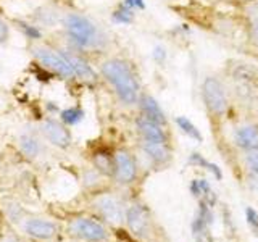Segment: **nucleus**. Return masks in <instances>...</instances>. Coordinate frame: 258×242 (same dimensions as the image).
Returning <instances> with one entry per match:
<instances>
[{"mask_svg": "<svg viewBox=\"0 0 258 242\" xmlns=\"http://www.w3.org/2000/svg\"><path fill=\"white\" fill-rule=\"evenodd\" d=\"M100 75L113 87L118 99L126 103H137L141 95V86L133 67L126 60L108 58L100 65Z\"/></svg>", "mask_w": 258, "mask_h": 242, "instance_id": "obj_1", "label": "nucleus"}, {"mask_svg": "<svg viewBox=\"0 0 258 242\" xmlns=\"http://www.w3.org/2000/svg\"><path fill=\"white\" fill-rule=\"evenodd\" d=\"M63 26L67 31L70 42L75 45L78 50H86V48H94L102 44V32L99 28L81 13H68L63 18Z\"/></svg>", "mask_w": 258, "mask_h": 242, "instance_id": "obj_2", "label": "nucleus"}, {"mask_svg": "<svg viewBox=\"0 0 258 242\" xmlns=\"http://www.w3.org/2000/svg\"><path fill=\"white\" fill-rule=\"evenodd\" d=\"M31 53L34 56L37 65H40L44 70H47L52 75L58 76L61 79H73L76 78L70 63L63 56L61 52L55 50V48L48 45H32Z\"/></svg>", "mask_w": 258, "mask_h": 242, "instance_id": "obj_3", "label": "nucleus"}, {"mask_svg": "<svg viewBox=\"0 0 258 242\" xmlns=\"http://www.w3.org/2000/svg\"><path fill=\"white\" fill-rule=\"evenodd\" d=\"M202 100L213 116H223L228 111V97L223 83L218 78L208 76L202 83Z\"/></svg>", "mask_w": 258, "mask_h": 242, "instance_id": "obj_4", "label": "nucleus"}, {"mask_svg": "<svg viewBox=\"0 0 258 242\" xmlns=\"http://www.w3.org/2000/svg\"><path fill=\"white\" fill-rule=\"evenodd\" d=\"M68 231L71 236L86 242H103L107 239V229L103 228V224L86 216L73 218L68 224Z\"/></svg>", "mask_w": 258, "mask_h": 242, "instance_id": "obj_5", "label": "nucleus"}, {"mask_svg": "<svg viewBox=\"0 0 258 242\" xmlns=\"http://www.w3.org/2000/svg\"><path fill=\"white\" fill-rule=\"evenodd\" d=\"M39 133L52 145L58 149H67L71 145V133L67 125L53 118H45L39 125Z\"/></svg>", "mask_w": 258, "mask_h": 242, "instance_id": "obj_6", "label": "nucleus"}, {"mask_svg": "<svg viewBox=\"0 0 258 242\" xmlns=\"http://www.w3.org/2000/svg\"><path fill=\"white\" fill-rule=\"evenodd\" d=\"M113 176L119 184H131L137 176L136 160L124 149L113 153Z\"/></svg>", "mask_w": 258, "mask_h": 242, "instance_id": "obj_7", "label": "nucleus"}, {"mask_svg": "<svg viewBox=\"0 0 258 242\" xmlns=\"http://www.w3.org/2000/svg\"><path fill=\"white\" fill-rule=\"evenodd\" d=\"M126 221L129 229H131L136 236H145L150 226V215L149 210L144 205H131L126 212Z\"/></svg>", "mask_w": 258, "mask_h": 242, "instance_id": "obj_8", "label": "nucleus"}, {"mask_svg": "<svg viewBox=\"0 0 258 242\" xmlns=\"http://www.w3.org/2000/svg\"><path fill=\"white\" fill-rule=\"evenodd\" d=\"M23 231L28 234V236L34 237V239H40V240H47L52 239L53 236H56V224L47 220H40V218H31V220H26L23 224Z\"/></svg>", "mask_w": 258, "mask_h": 242, "instance_id": "obj_9", "label": "nucleus"}, {"mask_svg": "<svg viewBox=\"0 0 258 242\" xmlns=\"http://www.w3.org/2000/svg\"><path fill=\"white\" fill-rule=\"evenodd\" d=\"M136 128L139 131L142 141H149V142H168V136L165 133V129L161 125L155 123L145 116H139L136 119Z\"/></svg>", "mask_w": 258, "mask_h": 242, "instance_id": "obj_10", "label": "nucleus"}, {"mask_svg": "<svg viewBox=\"0 0 258 242\" xmlns=\"http://www.w3.org/2000/svg\"><path fill=\"white\" fill-rule=\"evenodd\" d=\"M95 208L99 210V213L102 215L103 220H107L108 223L118 224L123 221V210L121 205L118 204V200L111 196H102L95 200Z\"/></svg>", "mask_w": 258, "mask_h": 242, "instance_id": "obj_11", "label": "nucleus"}, {"mask_svg": "<svg viewBox=\"0 0 258 242\" xmlns=\"http://www.w3.org/2000/svg\"><path fill=\"white\" fill-rule=\"evenodd\" d=\"M61 53H63L64 58H67V62L70 63V67L73 68V73H75L76 78H79L81 81H86V83H94V81L97 79L94 68L79 53H75L71 50L70 52L64 50Z\"/></svg>", "mask_w": 258, "mask_h": 242, "instance_id": "obj_12", "label": "nucleus"}, {"mask_svg": "<svg viewBox=\"0 0 258 242\" xmlns=\"http://www.w3.org/2000/svg\"><path fill=\"white\" fill-rule=\"evenodd\" d=\"M234 144L242 150L258 152V126L245 125L237 128L234 133Z\"/></svg>", "mask_w": 258, "mask_h": 242, "instance_id": "obj_13", "label": "nucleus"}, {"mask_svg": "<svg viewBox=\"0 0 258 242\" xmlns=\"http://www.w3.org/2000/svg\"><path fill=\"white\" fill-rule=\"evenodd\" d=\"M137 103H139L142 116L149 118L152 121H155V123H158L161 126L166 123V115H165L163 108L160 107V103L155 99H153L150 94H141Z\"/></svg>", "mask_w": 258, "mask_h": 242, "instance_id": "obj_14", "label": "nucleus"}, {"mask_svg": "<svg viewBox=\"0 0 258 242\" xmlns=\"http://www.w3.org/2000/svg\"><path fill=\"white\" fill-rule=\"evenodd\" d=\"M142 150L153 163L165 165L171 158V150H169L168 142H149L142 141Z\"/></svg>", "mask_w": 258, "mask_h": 242, "instance_id": "obj_15", "label": "nucleus"}, {"mask_svg": "<svg viewBox=\"0 0 258 242\" xmlns=\"http://www.w3.org/2000/svg\"><path fill=\"white\" fill-rule=\"evenodd\" d=\"M32 20H34V24H37V26H47V28H53L55 24L63 21L58 8L50 7V5L36 8V10L32 12Z\"/></svg>", "mask_w": 258, "mask_h": 242, "instance_id": "obj_16", "label": "nucleus"}, {"mask_svg": "<svg viewBox=\"0 0 258 242\" xmlns=\"http://www.w3.org/2000/svg\"><path fill=\"white\" fill-rule=\"evenodd\" d=\"M189 189H190V192H192V196H196V197L202 199L204 202H207V204H208L210 207L215 205L216 196L213 194L212 186L208 184L207 179H192V181H190V186H189Z\"/></svg>", "mask_w": 258, "mask_h": 242, "instance_id": "obj_17", "label": "nucleus"}, {"mask_svg": "<svg viewBox=\"0 0 258 242\" xmlns=\"http://www.w3.org/2000/svg\"><path fill=\"white\" fill-rule=\"evenodd\" d=\"M212 221H213V215H212V210H210V205L207 202L200 200L197 216L192 223V231L196 234H204L208 226L212 224Z\"/></svg>", "mask_w": 258, "mask_h": 242, "instance_id": "obj_18", "label": "nucleus"}, {"mask_svg": "<svg viewBox=\"0 0 258 242\" xmlns=\"http://www.w3.org/2000/svg\"><path fill=\"white\" fill-rule=\"evenodd\" d=\"M245 18L248 34L253 42L258 45V0H250L245 7Z\"/></svg>", "mask_w": 258, "mask_h": 242, "instance_id": "obj_19", "label": "nucleus"}, {"mask_svg": "<svg viewBox=\"0 0 258 242\" xmlns=\"http://www.w3.org/2000/svg\"><path fill=\"white\" fill-rule=\"evenodd\" d=\"M20 150L23 152L24 157L32 160L40 153V142L31 133H24L20 136Z\"/></svg>", "mask_w": 258, "mask_h": 242, "instance_id": "obj_20", "label": "nucleus"}, {"mask_svg": "<svg viewBox=\"0 0 258 242\" xmlns=\"http://www.w3.org/2000/svg\"><path fill=\"white\" fill-rule=\"evenodd\" d=\"M94 166L99 173L103 174H113V155L107 150H99L92 157Z\"/></svg>", "mask_w": 258, "mask_h": 242, "instance_id": "obj_21", "label": "nucleus"}, {"mask_svg": "<svg viewBox=\"0 0 258 242\" xmlns=\"http://www.w3.org/2000/svg\"><path fill=\"white\" fill-rule=\"evenodd\" d=\"M174 121H176L177 128H179L185 136H189L190 139L197 141V142H202V141H204V136H202L200 129H199L196 125H194L187 116H177Z\"/></svg>", "mask_w": 258, "mask_h": 242, "instance_id": "obj_22", "label": "nucleus"}, {"mask_svg": "<svg viewBox=\"0 0 258 242\" xmlns=\"http://www.w3.org/2000/svg\"><path fill=\"white\" fill-rule=\"evenodd\" d=\"M189 163H190V165H196V166H200V168H205V169H208V171L216 177V179H223V173H221L220 166L215 165V163H212V161L205 160V158L202 157L200 153H197V152H194L192 155L189 157Z\"/></svg>", "mask_w": 258, "mask_h": 242, "instance_id": "obj_23", "label": "nucleus"}, {"mask_svg": "<svg viewBox=\"0 0 258 242\" xmlns=\"http://www.w3.org/2000/svg\"><path fill=\"white\" fill-rule=\"evenodd\" d=\"M84 119V110L81 107H70L60 111V121L67 126H75Z\"/></svg>", "mask_w": 258, "mask_h": 242, "instance_id": "obj_24", "label": "nucleus"}, {"mask_svg": "<svg viewBox=\"0 0 258 242\" xmlns=\"http://www.w3.org/2000/svg\"><path fill=\"white\" fill-rule=\"evenodd\" d=\"M15 24L20 28V31L23 32L24 36L31 40H39L42 39V29H40L37 24L34 23H28V21H23V20H15Z\"/></svg>", "mask_w": 258, "mask_h": 242, "instance_id": "obj_25", "label": "nucleus"}, {"mask_svg": "<svg viewBox=\"0 0 258 242\" xmlns=\"http://www.w3.org/2000/svg\"><path fill=\"white\" fill-rule=\"evenodd\" d=\"M111 20L118 24H131L134 21V10L127 8L126 5H123V2H121L116 10L111 13Z\"/></svg>", "mask_w": 258, "mask_h": 242, "instance_id": "obj_26", "label": "nucleus"}, {"mask_svg": "<svg viewBox=\"0 0 258 242\" xmlns=\"http://www.w3.org/2000/svg\"><path fill=\"white\" fill-rule=\"evenodd\" d=\"M245 166L248 168V171L258 176V152H248L245 157Z\"/></svg>", "mask_w": 258, "mask_h": 242, "instance_id": "obj_27", "label": "nucleus"}, {"mask_svg": "<svg viewBox=\"0 0 258 242\" xmlns=\"http://www.w3.org/2000/svg\"><path fill=\"white\" fill-rule=\"evenodd\" d=\"M245 218H247V223H248L250 228H252L255 232H258V212H256V210L248 207L245 210Z\"/></svg>", "mask_w": 258, "mask_h": 242, "instance_id": "obj_28", "label": "nucleus"}, {"mask_svg": "<svg viewBox=\"0 0 258 242\" xmlns=\"http://www.w3.org/2000/svg\"><path fill=\"white\" fill-rule=\"evenodd\" d=\"M152 56H153V60H155L158 65H163L165 60H166V48L163 45H157L155 48H153Z\"/></svg>", "mask_w": 258, "mask_h": 242, "instance_id": "obj_29", "label": "nucleus"}, {"mask_svg": "<svg viewBox=\"0 0 258 242\" xmlns=\"http://www.w3.org/2000/svg\"><path fill=\"white\" fill-rule=\"evenodd\" d=\"M8 39H10V26L4 18H0V44H5Z\"/></svg>", "mask_w": 258, "mask_h": 242, "instance_id": "obj_30", "label": "nucleus"}, {"mask_svg": "<svg viewBox=\"0 0 258 242\" xmlns=\"http://www.w3.org/2000/svg\"><path fill=\"white\" fill-rule=\"evenodd\" d=\"M123 5L131 8V10H144L145 0H123Z\"/></svg>", "mask_w": 258, "mask_h": 242, "instance_id": "obj_31", "label": "nucleus"}, {"mask_svg": "<svg viewBox=\"0 0 258 242\" xmlns=\"http://www.w3.org/2000/svg\"><path fill=\"white\" fill-rule=\"evenodd\" d=\"M4 242H18L15 237H7V239H4Z\"/></svg>", "mask_w": 258, "mask_h": 242, "instance_id": "obj_32", "label": "nucleus"}]
</instances>
